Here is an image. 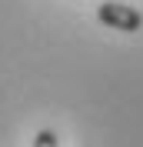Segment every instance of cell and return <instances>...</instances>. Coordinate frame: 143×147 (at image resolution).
<instances>
[{"instance_id":"6da1fadb","label":"cell","mask_w":143,"mask_h":147,"mask_svg":"<svg viewBox=\"0 0 143 147\" xmlns=\"http://www.w3.org/2000/svg\"><path fill=\"white\" fill-rule=\"evenodd\" d=\"M97 20L110 30H120V34H133L143 27V13L130 3H120V0H103L97 7Z\"/></svg>"},{"instance_id":"7a4b0ae2","label":"cell","mask_w":143,"mask_h":147,"mask_svg":"<svg viewBox=\"0 0 143 147\" xmlns=\"http://www.w3.org/2000/svg\"><path fill=\"white\" fill-rule=\"evenodd\" d=\"M33 147H57V134H53L50 127L37 130V137H33Z\"/></svg>"}]
</instances>
